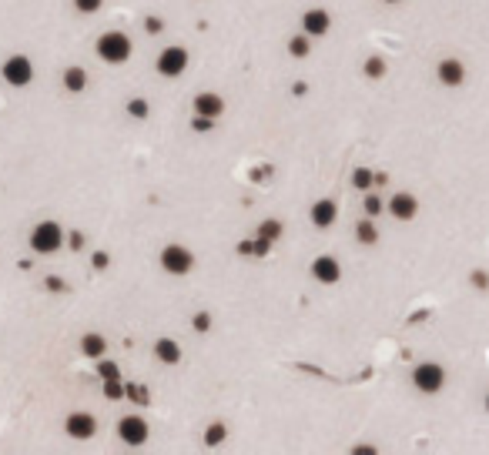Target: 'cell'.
<instances>
[{
    "label": "cell",
    "instance_id": "obj_25",
    "mask_svg": "<svg viewBox=\"0 0 489 455\" xmlns=\"http://www.w3.org/2000/svg\"><path fill=\"white\" fill-rule=\"evenodd\" d=\"M225 435H228V432H225V425L218 422V425H211V429L205 432V442H208V445H218V442H221Z\"/></svg>",
    "mask_w": 489,
    "mask_h": 455
},
{
    "label": "cell",
    "instance_id": "obj_18",
    "mask_svg": "<svg viewBox=\"0 0 489 455\" xmlns=\"http://www.w3.org/2000/svg\"><path fill=\"white\" fill-rule=\"evenodd\" d=\"M268 248H272V241L261 238V234H258L255 241H241V254H258L261 258V254H268Z\"/></svg>",
    "mask_w": 489,
    "mask_h": 455
},
{
    "label": "cell",
    "instance_id": "obj_2",
    "mask_svg": "<svg viewBox=\"0 0 489 455\" xmlns=\"http://www.w3.org/2000/svg\"><path fill=\"white\" fill-rule=\"evenodd\" d=\"M98 57L104 64H124L131 57V37L121 30H107L98 37Z\"/></svg>",
    "mask_w": 489,
    "mask_h": 455
},
{
    "label": "cell",
    "instance_id": "obj_35",
    "mask_svg": "<svg viewBox=\"0 0 489 455\" xmlns=\"http://www.w3.org/2000/svg\"><path fill=\"white\" fill-rule=\"evenodd\" d=\"M47 288H51V291H64V281H61V278H47Z\"/></svg>",
    "mask_w": 489,
    "mask_h": 455
},
{
    "label": "cell",
    "instance_id": "obj_29",
    "mask_svg": "<svg viewBox=\"0 0 489 455\" xmlns=\"http://www.w3.org/2000/svg\"><path fill=\"white\" fill-rule=\"evenodd\" d=\"M101 375H104V379H118V365H114V362H104V358H101Z\"/></svg>",
    "mask_w": 489,
    "mask_h": 455
},
{
    "label": "cell",
    "instance_id": "obj_1",
    "mask_svg": "<svg viewBox=\"0 0 489 455\" xmlns=\"http://www.w3.org/2000/svg\"><path fill=\"white\" fill-rule=\"evenodd\" d=\"M64 248V228L57 221H41L30 231V252L34 254H57Z\"/></svg>",
    "mask_w": 489,
    "mask_h": 455
},
{
    "label": "cell",
    "instance_id": "obj_8",
    "mask_svg": "<svg viewBox=\"0 0 489 455\" xmlns=\"http://www.w3.org/2000/svg\"><path fill=\"white\" fill-rule=\"evenodd\" d=\"M118 439H121L124 445H144V442H148V422H144L141 415H124V419L118 422Z\"/></svg>",
    "mask_w": 489,
    "mask_h": 455
},
{
    "label": "cell",
    "instance_id": "obj_3",
    "mask_svg": "<svg viewBox=\"0 0 489 455\" xmlns=\"http://www.w3.org/2000/svg\"><path fill=\"white\" fill-rule=\"evenodd\" d=\"M0 74H3V80L10 87H27L34 80V64H30V57H24V54H14V57L3 60Z\"/></svg>",
    "mask_w": 489,
    "mask_h": 455
},
{
    "label": "cell",
    "instance_id": "obj_31",
    "mask_svg": "<svg viewBox=\"0 0 489 455\" xmlns=\"http://www.w3.org/2000/svg\"><path fill=\"white\" fill-rule=\"evenodd\" d=\"M128 395L134 402H148V388H138V385H134V388H128Z\"/></svg>",
    "mask_w": 489,
    "mask_h": 455
},
{
    "label": "cell",
    "instance_id": "obj_24",
    "mask_svg": "<svg viewBox=\"0 0 489 455\" xmlns=\"http://www.w3.org/2000/svg\"><path fill=\"white\" fill-rule=\"evenodd\" d=\"M372 181H376V175H372V171H365V168H359V171L352 175V184H356V188H362V191H365Z\"/></svg>",
    "mask_w": 489,
    "mask_h": 455
},
{
    "label": "cell",
    "instance_id": "obj_4",
    "mask_svg": "<svg viewBox=\"0 0 489 455\" xmlns=\"http://www.w3.org/2000/svg\"><path fill=\"white\" fill-rule=\"evenodd\" d=\"M412 385H415L419 392H426V395L439 392V388L446 385V372H442V365H436V362H422V365L412 372Z\"/></svg>",
    "mask_w": 489,
    "mask_h": 455
},
{
    "label": "cell",
    "instance_id": "obj_34",
    "mask_svg": "<svg viewBox=\"0 0 489 455\" xmlns=\"http://www.w3.org/2000/svg\"><path fill=\"white\" fill-rule=\"evenodd\" d=\"M94 268H107V254H104V252L94 254Z\"/></svg>",
    "mask_w": 489,
    "mask_h": 455
},
{
    "label": "cell",
    "instance_id": "obj_33",
    "mask_svg": "<svg viewBox=\"0 0 489 455\" xmlns=\"http://www.w3.org/2000/svg\"><path fill=\"white\" fill-rule=\"evenodd\" d=\"M67 241H71V248H74V252H78V248H84V234H71Z\"/></svg>",
    "mask_w": 489,
    "mask_h": 455
},
{
    "label": "cell",
    "instance_id": "obj_22",
    "mask_svg": "<svg viewBox=\"0 0 489 455\" xmlns=\"http://www.w3.org/2000/svg\"><path fill=\"white\" fill-rule=\"evenodd\" d=\"M258 234H261V238H268V241H275V238H282V225H279V221H261Z\"/></svg>",
    "mask_w": 489,
    "mask_h": 455
},
{
    "label": "cell",
    "instance_id": "obj_6",
    "mask_svg": "<svg viewBox=\"0 0 489 455\" xmlns=\"http://www.w3.org/2000/svg\"><path fill=\"white\" fill-rule=\"evenodd\" d=\"M64 432H67L71 439H78V442H87V439L98 435V419H94L91 412H71V415L64 419Z\"/></svg>",
    "mask_w": 489,
    "mask_h": 455
},
{
    "label": "cell",
    "instance_id": "obj_32",
    "mask_svg": "<svg viewBox=\"0 0 489 455\" xmlns=\"http://www.w3.org/2000/svg\"><path fill=\"white\" fill-rule=\"evenodd\" d=\"M208 325H211V318H208V315H195V329L198 331H208Z\"/></svg>",
    "mask_w": 489,
    "mask_h": 455
},
{
    "label": "cell",
    "instance_id": "obj_30",
    "mask_svg": "<svg viewBox=\"0 0 489 455\" xmlns=\"http://www.w3.org/2000/svg\"><path fill=\"white\" fill-rule=\"evenodd\" d=\"M211 124H215V118H202V114H198V118L191 121V127H195V131H208Z\"/></svg>",
    "mask_w": 489,
    "mask_h": 455
},
{
    "label": "cell",
    "instance_id": "obj_16",
    "mask_svg": "<svg viewBox=\"0 0 489 455\" xmlns=\"http://www.w3.org/2000/svg\"><path fill=\"white\" fill-rule=\"evenodd\" d=\"M80 352L87 355V358H98V362H101L104 352H107V342H104V335H98V331H87V335L80 338Z\"/></svg>",
    "mask_w": 489,
    "mask_h": 455
},
{
    "label": "cell",
    "instance_id": "obj_9",
    "mask_svg": "<svg viewBox=\"0 0 489 455\" xmlns=\"http://www.w3.org/2000/svg\"><path fill=\"white\" fill-rule=\"evenodd\" d=\"M312 278H318L322 285H335V281L342 278V265L335 261L332 254H322V258L312 261Z\"/></svg>",
    "mask_w": 489,
    "mask_h": 455
},
{
    "label": "cell",
    "instance_id": "obj_5",
    "mask_svg": "<svg viewBox=\"0 0 489 455\" xmlns=\"http://www.w3.org/2000/svg\"><path fill=\"white\" fill-rule=\"evenodd\" d=\"M161 268L171 271V275H188L195 268V254L188 252V248H181V245H168L161 252Z\"/></svg>",
    "mask_w": 489,
    "mask_h": 455
},
{
    "label": "cell",
    "instance_id": "obj_14",
    "mask_svg": "<svg viewBox=\"0 0 489 455\" xmlns=\"http://www.w3.org/2000/svg\"><path fill=\"white\" fill-rule=\"evenodd\" d=\"M436 74H439V80H442L446 87H459V84L466 80V67L459 64V60H442Z\"/></svg>",
    "mask_w": 489,
    "mask_h": 455
},
{
    "label": "cell",
    "instance_id": "obj_36",
    "mask_svg": "<svg viewBox=\"0 0 489 455\" xmlns=\"http://www.w3.org/2000/svg\"><path fill=\"white\" fill-rule=\"evenodd\" d=\"M389 3H395V0H389Z\"/></svg>",
    "mask_w": 489,
    "mask_h": 455
},
{
    "label": "cell",
    "instance_id": "obj_21",
    "mask_svg": "<svg viewBox=\"0 0 489 455\" xmlns=\"http://www.w3.org/2000/svg\"><path fill=\"white\" fill-rule=\"evenodd\" d=\"M288 51L295 54V57H309V34H305V37H292V41H288Z\"/></svg>",
    "mask_w": 489,
    "mask_h": 455
},
{
    "label": "cell",
    "instance_id": "obj_13",
    "mask_svg": "<svg viewBox=\"0 0 489 455\" xmlns=\"http://www.w3.org/2000/svg\"><path fill=\"white\" fill-rule=\"evenodd\" d=\"M335 218H338V208H335L332 198H322V201L312 204V225L315 228H332Z\"/></svg>",
    "mask_w": 489,
    "mask_h": 455
},
{
    "label": "cell",
    "instance_id": "obj_19",
    "mask_svg": "<svg viewBox=\"0 0 489 455\" xmlns=\"http://www.w3.org/2000/svg\"><path fill=\"white\" fill-rule=\"evenodd\" d=\"M356 238H359L362 245H372V241L379 238V231H376V225H372V221H362V225L356 228Z\"/></svg>",
    "mask_w": 489,
    "mask_h": 455
},
{
    "label": "cell",
    "instance_id": "obj_12",
    "mask_svg": "<svg viewBox=\"0 0 489 455\" xmlns=\"http://www.w3.org/2000/svg\"><path fill=\"white\" fill-rule=\"evenodd\" d=\"M302 27H305V34L309 37H322V34H329V27H332V17H329V10H305V17H302Z\"/></svg>",
    "mask_w": 489,
    "mask_h": 455
},
{
    "label": "cell",
    "instance_id": "obj_27",
    "mask_svg": "<svg viewBox=\"0 0 489 455\" xmlns=\"http://www.w3.org/2000/svg\"><path fill=\"white\" fill-rule=\"evenodd\" d=\"M104 392H107V399H121V395H124V388H121L118 379H107V388H104Z\"/></svg>",
    "mask_w": 489,
    "mask_h": 455
},
{
    "label": "cell",
    "instance_id": "obj_10",
    "mask_svg": "<svg viewBox=\"0 0 489 455\" xmlns=\"http://www.w3.org/2000/svg\"><path fill=\"white\" fill-rule=\"evenodd\" d=\"M415 211H419V201L412 198L409 191H399V195H392V198H389V214H392V218H399V221H412V218H415Z\"/></svg>",
    "mask_w": 489,
    "mask_h": 455
},
{
    "label": "cell",
    "instance_id": "obj_17",
    "mask_svg": "<svg viewBox=\"0 0 489 455\" xmlns=\"http://www.w3.org/2000/svg\"><path fill=\"white\" fill-rule=\"evenodd\" d=\"M155 355H157V362H164V365H178L181 362V345L178 342H171V338H157Z\"/></svg>",
    "mask_w": 489,
    "mask_h": 455
},
{
    "label": "cell",
    "instance_id": "obj_7",
    "mask_svg": "<svg viewBox=\"0 0 489 455\" xmlns=\"http://www.w3.org/2000/svg\"><path fill=\"white\" fill-rule=\"evenodd\" d=\"M188 67V51L184 47H164L157 54V74L161 77H181Z\"/></svg>",
    "mask_w": 489,
    "mask_h": 455
},
{
    "label": "cell",
    "instance_id": "obj_23",
    "mask_svg": "<svg viewBox=\"0 0 489 455\" xmlns=\"http://www.w3.org/2000/svg\"><path fill=\"white\" fill-rule=\"evenodd\" d=\"M104 7V0H74V10L78 14H98Z\"/></svg>",
    "mask_w": 489,
    "mask_h": 455
},
{
    "label": "cell",
    "instance_id": "obj_15",
    "mask_svg": "<svg viewBox=\"0 0 489 455\" xmlns=\"http://www.w3.org/2000/svg\"><path fill=\"white\" fill-rule=\"evenodd\" d=\"M61 80H64V91H67V94H80V91L87 87V71L78 67V64H71V67L64 71Z\"/></svg>",
    "mask_w": 489,
    "mask_h": 455
},
{
    "label": "cell",
    "instance_id": "obj_20",
    "mask_svg": "<svg viewBox=\"0 0 489 455\" xmlns=\"http://www.w3.org/2000/svg\"><path fill=\"white\" fill-rule=\"evenodd\" d=\"M148 111H151V107H148V101H141V98L128 101V114L131 118H138V121H144V118H148Z\"/></svg>",
    "mask_w": 489,
    "mask_h": 455
},
{
    "label": "cell",
    "instance_id": "obj_26",
    "mask_svg": "<svg viewBox=\"0 0 489 455\" xmlns=\"http://www.w3.org/2000/svg\"><path fill=\"white\" fill-rule=\"evenodd\" d=\"M382 71H386V64H382L379 57H372V60L365 64V74H369V77H382Z\"/></svg>",
    "mask_w": 489,
    "mask_h": 455
},
{
    "label": "cell",
    "instance_id": "obj_11",
    "mask_svg": "<svg viewBox=\"0 0 489 455\" xmlns=\"http://www.w3.org/2000/svg\"><path fill=\"white\" fill-rule=\"evenodd\" d=\"M195 114H202V118H221L225 114V98L215 94V91H202L195 98Z\"/></svg>",
    "mask_w": 489,
    "mask_h": 455
},
{
    "label": "cell",
    "instance_id": "obj_28",
    "mask_svg": "<svg viewBox=\"0 0 489 455\" xmlns=\"http://www.w3.org/2000/svg\"><path fill=\"white\" fill-rule=\"evenodd\" d=\"M382 208H386V204L379 201V198H376V195H369V198H365V211H369V214H379V211H382Z\"/></svg>",
    "mask_w": 489,
    "mask_h": 455
}]
</instances>
